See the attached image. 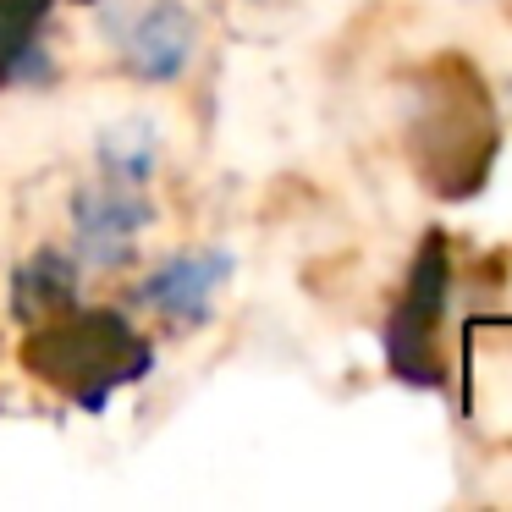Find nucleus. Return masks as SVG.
I'll return each instance as SVG.
<instances>
[{"mask_svg": "<svg viewBox=\"0 0 512 512\" xmlns=\"http://www.w3.org/2000/svg\"><path fill=\"white\" fill-rule=\"evenodd\" d=\"M28 364L50 380V386L72 391L78 402L100 408L111 386H127L133 375L149 369V347L138 331H127L116 314H78V320L45 331L28 347Z\"/></svg>", "mask_w": 512, "mask_h": 512, "instance_id": "nucleus-1", "label": "nucleus"}, {"mask_svg": "<svg viewBox=\"0 0 512 512\" xmlns=\"http://www.w3.org/2000/svg\"><path fill=\"white\" fill-rule=\"evenodd\" d=\"M111 45L138 83H177L199 50V17L182 0H144L111 28Z\"/></svg>", "mask_w": 512, "mask_h": 512, "instance_id": "nucleus-2", "label": "nucleus"}, {"mask_svg": "<svg viewBox=\"0 0 512 512\" xmlns=\"http://www.w3.org/2000/svg\"><path fill=\"white\" fill-rule=\"evenodd\" d=\"M144 226H155V204L144 199V188H122V182H94L72 199V243L78 259L94 270H116L138 254Z\"/></svg>", "mask_w": 512, "mask_h": 512, "instance_id": "nucleus-3", "label": "nucleus"}, {"mask_svg": "<svg viewBox=\"0 0 512 512\" xmlns=\"http://www.w3.org/2000/svg\"><path fill=\"white\" fill-rule=\"evenodd\" d=\"M237 259L226 248H182V254L160 259L144 281H138V303L155 309L171 325H204L221 298V287L232 281Z\"/></svg>", "mask_w": 512, "mask_h": 512, "instance_id": "nucleus-4", "label": "nucleus"}, {"mask_svg": "<svg viewBox=\"0 0 512 512\" xmlns=\"http://www.w3.org/2000/svg\"><path fill=\"white\" fill-rule=\"evenodd\" d=\"M160 171V133L149 127V116H127V122L100 133V177L122 182V188H144Z\"/></svg>", "mask_w": 512, "mask_h": 512, "instance_id": "nucleus-5", "label": "nucleus"}, {"mask_svg": "<svg viewBox=\"0 0 512 512\" xmlns=\"http://www.w3.org/2000/svg\"><path fill=\"white\" fill-rule=\"evenodd\" d=\"M72 287H78V265L61 254H34L12 281V309L23 320H45V314L67 309L72 303Z\"/></svg>", "mask_w": 512, "mask_h": 512, "instance_id": "nucleus-6", "label": "nucleus"}]
</instances>
